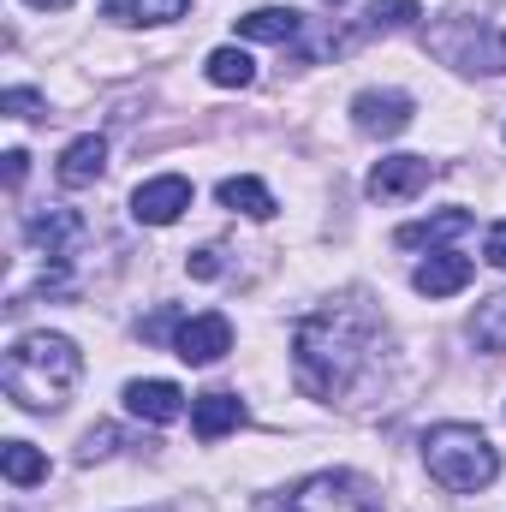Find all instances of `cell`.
<instances>
[{
    "label": "cell",
    "instance_id": "obj_1",
    "mask_svg": "<svg viewBox=\"0 0 506 512\" xmlns=\"http://www.w3.org/2000/svg\"><path fill=\"white\" fill-rule=\"evenodd\" d=\"M376 352V316L364 304H334L322 316H304L292 334V370L310 399H340L364 376Z\"/></svg>",
    "mask_w": 506,
    "mask_h": 512
},
{
    "label": "cell",
    "instance_id": "obj_2",
    "mask_svg": "<svg viewBox=\"0 0 506 512\" xmlns=\"http://www.w3.org/2000/svg\"><path fill=\"white\" fill-rule=\"evenodd\" d=\"M84 376V358L66 334H24L12 340L6 352V370H0V387L18 411H60L72 399V387Z\"/></svg>",
    "mask_w": 506,
    "mask_h": 512
},
{
    "label": "cell",
    "instance_id": "obj_3",
    "mask_svg": "<svg viewBox=\"0 0 506 512\" xmlns=\"http://www.w3.org/2000/svg\"><path fill=\"white\" fill-rule=\"evenodd\" d=\"M423 465H429V477H435L441 489H453V495H477V489H489V483L501 477V459H495L489 435L471 429V423H435V429L423 435Z\"/></svg>",
    "mask_w": 506,
    "mask_h": 512
},
{
    "label": "cell",
    "instance_id": "obj_4",
    "mask_svg": "<svg viewBox=\"0 0 506 512\" xmlns=\"http://www.w3.org/2000/svg\"><path fill=\"white\" fill-rule=\"evenodd\" d=\"M429 48L459 72H506V30L489 18H447L429 30Z\"/></svg>",
    "mask_w": 506,
    "mask_h": 512
},
{
    "label": "cell",
    "instance_id": "obj_5",
    "mask_svg": "<svg viewBox=\"0 0 506 512\" xmlns=\"http://www.w3.org/2000/svg\"><path fill=\"white\" fill-rule=\"evenodd\" d=\"M280 512H381V501L370 495V483L364 477H352V471H316V477H304Z\"/></svg>",
    "mask_w": 506,
    "mask_h": 512
},
{
    "label": "cell",
    "instance_id": "obj_6",
    "mask_svg": "<svg viewBox=\"0 0 506 512\" xmlns=\"http://www.w3.org/2000/svg\"><path fill=\"white\" fill-rule=\"evenodd\" d=\"M429 179H435L429 155H387V161H376V173L364 179V191H370V203H405V197L429 191Z\"/></svg>",
    "mask_w": 506,
    "mask_h": 512
},
{
    "label": "cell",
    "instance_id": "obj_7",
    "mask_svg": "<svg viewBox=\"0 0 506 512\" xmlns=\"http://www.w3.org/2000/svg\"><path fill=\"white\" fill-rule=\"evenodd\" d=\"M84 233H90V227H84V215H78V209H42V215L24 227V239L48 256V268H66L72 251L84 245Z\"/></svg>",
    "mask_w": 506,
    "mask_h": 512
},
{
    "label": "cell",
    "instance_id": "obj_8",
    "mask_svg": "<svg viewBox=\"0 0 506 512\" xmlns=\"http://www.w3.org/2000/svg\"><path fill=\"white\" fill-rule=\"evenodd\" d=\"M185 209H191V179H179V173L143 179V185H137V197H131V215H137L143 227H173Z\"/></svg>",
    "mask_w": 506,
    "mask_h": 512
},
{
    "label": "cell",
    "instance_id": "obj_9",
    "mask_svg": "<svg viewBox=\"0 0 506 512\" xmlns=\"http://www.w3.org/2000/svg\"><path fill=\"white\" fill-rule=\"evenodd\" d=\"M173 352H179L185 364H197V370H203V364H215V358H227V352H233V322H227V316H215V310H209V316H185V322H179V334H173Z\"/></svg>",
    "mask_w": 506,
    "mask_h": 512
},
{
    "label": "cell",
    "instance_id": "obj_10",
    "mask_svg": "<svg viewBox=\"0 0 506 512\" xmlns=\"http://www.w3.org/2000/svg\"><path fill=\"white\" fill-rule=\"evenodd\" d=\"M352 126L364 137H399L411 126V96L405 90H358L352 96Z\"/></svg>",
    "mask_w": 506,
    "mask_h": 512
},
{
    "label": "cell",
    "instance_id": "obj_11",
    "mask_svg": "<svg viewBox=\"0 0 506 512\" xmlns=\"http://www.w3.org/2000/svg\"><path fill=\"white\" fill-rule=\"evenodd\" d=\"M471 274H477V262L459 251H435L429 262H417V274H411V286L423 292V298H453V292H465L471 286Z\"/></svg>",
    "mask_w": 506,
    "mask_h": 512
},
{
    "label": "cell",
    "instance_id": "obj_12",
    "mask_svg": "<svg viewBox=\"0 0 506 512\" xmlns=\"http://www.w3.org/2000/svg\"><path fill=\"white\" fill-rule=\"evenodd\" d=\"M126 411L143 423H179L185 417V393L173 382H131L126 387Z\"/></svg>",
    "mask_w": 506,
    "mask_h": 512
},
{
    "label": "cell",
    "instance_id": "obj_13",
    "mask_svg": "<svg viewBox=\"0 0 506 512\" xmlns=\"http://www.w3.org/2000/svg\"><path fill=\"white\" fill-rule=\"evenodd\" d=\"M239 423H245L239 393H203V399H191V429H197V441H221V435H233Z\"/></svg>",
    "mask_w": 506,
    "mask_h": 512
},
{
    "label": "cell",
    "instance_id": "obj_14",
    "mask_svg": "<svg viewBox=\"0 0 506 512\" xmlns=\"http://www.w3.org/2000/svg\"><path fill=\"white\" fill-rule=\"evenodd\" d=\"M471 227H477V215H471V209H441V215H429V221L399 227V245H411V251H417V245H429V251H435V245H447V239H465Z\"/></svg>",
    "mask_w": 506,
    "mask_h": 512
},
{
    "label": "cell",
    "instance_id": "obj_15",
    "mask_svg": "<svg viewBox=\"0 0 506 512\" xmlns=\"http://www.w3.org/2000/svg\"><path fill=\"white\" fill-rule=\"evenodd\" d=\"M102 167H108V143L90 131V137H78V143H66V155H60V185H96L102 179Z\"/></svg>",
    "mask_w": 506,
    "mask_h": 512
},
{
    "label": "cell",
    "instance_id": "obj_16",
    "mask_svg": "<svg viewBox=\"0 0 506 512\" xmlns=\"http://www.w3.org/2000/svg\"><path fill=\"white\" fill-rule=\"evenodd\" d=\"M221 209H233V215H251V221H274V191L251 179V173H233V179H221Z\"/></svg>",
    "mask_w": 506,
    "mask_h": 512
},
{
    "label": "cell",
    "instance_id": "obj_17",
    "mask_svg": "<svg viewBox=\"0 0 506 512\" xmlns=\"http://www.w3.org/2000/svg\"><path fill=\"white\" fill-rule=\"evenodd\" d=\"M298 30H304V18L292 6H256V12L239 18V36L245 42H298Z\"/></svg>",
    "mask_w": 506,
    "mask_h": 512
},
{
    "label": "cell",
    "instance_id": "obj_18",
    "mask_svg": "<svg viewBox=\"0 0 506 512\" xmlns=\"http://www.w3.org/2000/svg\"><path fill=\"white\" fill-rule=\"evenodd\" d=\"M0 471H6L12 489H36V483H48V459H42L30 441H6V447H0Z\"/></svg>",
    "mask_w": 506,
    "mask_h": 512
},
{
    "label": "cell",
    "instance_id": "obj_19",
    "mask_svg": "<svg viewBox=\"0 0 506 512\" xmlns=\"http://www.w3.org/2000/svg\"><path fill=\"white\" fill-rule=\"evenodd\" d=\"M203 72H209V84H221V90H251L256 84V60L245 48H215V54L203 60Z\"/></svg>",
    "mask_w": 506,
    "mask_h": 512
},
{
    "label": "cell",
    "instance_id": "obj_20",
    "mask_svg": "<svg viewBox=\"0 0 506 512\" xmlns=\"http://www.w3.org/2000/svg\"><path fill=\"white\" fill-rule=\"evenodd\" d=\"M417 18H423V6H417V0H376V6L364 12V30H358V36H387V30H411ZM358 36H352V42H358Z\"/></svg>",
    "mask_w": 506,
    "mask_h": 512
},
{
    "label": "cell",
    "instance_id": "obj_21",
    "mask_svg": "<svg viewBox=\"0 0 506 512\" xmlns=\"http://www.w3.org/2000/svg\"><path fill=\"white\" fill-rule=\"evenodd\" d=\"M191 0H102V12L108 18H126V24H167V18H179Z\"/></svg>",
    "mask_w": 506,
    "mask_h": 512
},
{
    "label": "cell",
    "instance_id": "obj_22",
    "mask_svg": "<svg viewBox=\"0 0 506 512\" xmlns=\"http://www.w3.org/2000/svg\"><path fill=\"white\" fill-rule=\"evenodd\" d=\"M471 340H477L483 352H506V292H495L489 304H477V316H471Z\"/></svg>",
    "mask_w": 506,
    "mask_h": 512
},
{
    "label": "cell",
    "instance_id": "obj_23",
    "mask_svg": "<svg viewBox=\"0 0 506 512\" xmlns=\"http://www.w3.org/2000/svg\"><path fill=\"white\" fill-rule=\"evenodd\" d=\"M114 447H120V429H114V423H96V429L84 435V447H78V459H84V465H96V459H108Z\"/></svg>",
    "mask_w": 506,
    "mask_h": 512
},
{
    "label": "cell",
    "instance_id": "obj_24",
    "mask_svg": "<svg viewBox=\"0 0 506 512\" xmlns=\"http://www.w3.org/2000/svg\"><path fill=\"white\" fill-rule=\"evenodd\" d=\"M0 108H6L12 120H42V96H36V90H6Z\"/></svg>",
    "mask_w": 506,
    "mask_h": 512
},
{
    "label": "cell",
    "instance_id": "obj_25",
    "mask_svg": "<svg viewBox=\"0 0 506 512\" xmlns=\"http://www.w3.org/2000/svg\"><path fill=\"white\" fill-rule=\"evenodd\" d=\"M179 322H185L179 310H161V316H149L137 334H143V340H173V334H179Z\"/></svg>",
    "mask_w": 506,
    "mask_h": 512
},
{
    "label": "cell",
    "instance_id": "obj_26",
    "mask_svg": "<svg viewBox=\"0 0 506 512\" xmlns=\"http://www.w3.org/2000/svg\"><path fill=\"white\" fill-rule=\"evenodd\" d=\"M185 268H191L197 280H215V274H221V251H215V245H203V251H191V262H185Z\"/></svg>",
    "mask_w": 506,
    "mask_h": 512
},
{
    "label": "cell",
    "instance_id": "obj_27",
    "mask_svg": "<svg viewBox=\"0 0 506 512\" xmlns=\"http://www.w3.org/2000/svg\"><path fill=\"white\" fill-rule=\"evenodd\" d=\"M483 256H489L495 268H506V221H495V227H489V245H483Z\"/></svg>",
    "mask_w": 506,
    "mask_h": 512
},
{
    "label": "cell",
    "instance_id": "obj_28",
    "mask_svg": "<svg viewBox=\"0 0 506 512\" xmlns=\"http://www.w3.org/2000/svg\"><path fill=\"white\" fill-rule=\"evenodd\" d=\"M24 161H30L24 149H6V185H12V191L24 185Z\"/></svg>",
    "mask_w": 506,
    "mask_h": 512
},
{
    "label": "cell",
    "instance_id": "obj_29",
    "mask_svg": "<svg viewBox=\"0 0 506 512\" xmlns=\"http://www.w3.org/2000/svg\"><path fill=\"white\" fill-rule=\"evenodd\" d=\"M30 6H42V12H66L72 0H30Z\"/></svg>",
    "mask_w": 506,
    "mask_h": 512
},
{
    "label": "cell",
    "instance_id": "obj_30",
    "mask_svg": "<svg viewBox=\"0 0 506 512\" xmlns=\"http://www.w3.org/2000/svg\"><path fill=\"white\" fill-rule=\"evenodd\" d=\"M328 6H346V0H328Z\"/></svg>",
    "mask_w": 506,
    "mask_h": 512
}]
</instances>
